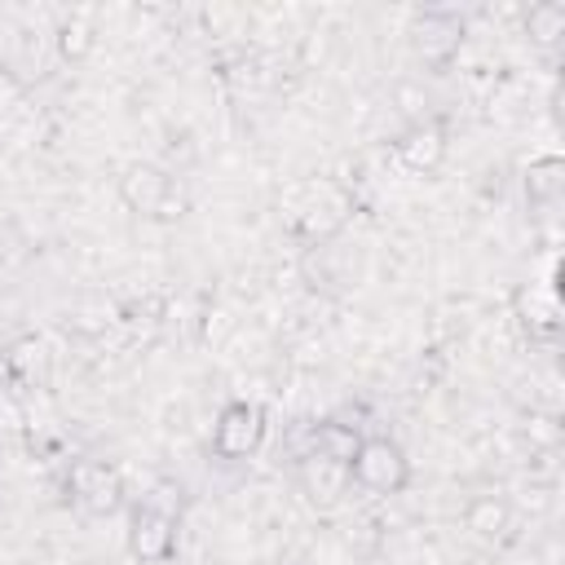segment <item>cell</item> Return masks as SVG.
I'll use <instances>...</instances> for the list:
<instances>
[{
  "instance_id": "6da1fadb",
  "label": "cell",
  "mask_w": 565,
  "mask_h": 565,
  "mask_svg": "<svg viewBox=\"0 0 565 565\" xmlns=\"http://www.w3.org/2000/svg\"><path fill=\"white\" fill-rule=\"evenodd\" d=\"M115 190H119V203L141 221H177V216H185V194H181L177 177L163 163H146V159L128 163L119 172Z\"/></svg>"
},
{
  "instance_id": "7a4b0ae2",
  "label": "cell",
  "mask_w": 565,
  "mask_h": 565,
  "mask_svg": "<svg viewBox=\"0 0 565 565\" xmlns=\"http://www.w3.org/2000/svg\"><path fill=\"white\" fill-rule=\"evenodd\" d=\"M353 490L366 494H402L411 486V459L393 437H362L358 455L349 459Z\"/></svg>"
},
{
  "instance_id": "3957f363",
  "label": "cell",
  "mask_w": 565,
  "mask_h": 565,
  "mask_svg": "<svg viewBox=\"0 0 565 565\" xmlns=\"http://www.w3.org/2000/svg\"><path fill=\"white\" fill-rule=\"evenodd\" d=\"M265 433H269L265 411L256 402H247V397H234V402L221 406L207 446H212V455L221 463H243V459H252L265 446Z\"/></svg>"
},
{
  "instance_id": "277c9868",
  "label": "cell",
  "mask_w": 565,
  "mask_h": 565,
  "mask_svg": "<svg viewBox=\"0 0 565 565\" xmlns=\"http://www.w3.org/2000/svg\"><path fill=\"white\" fill-rule=\"evenodd\" d=\"M66 499H71L79 512H88V516H110V512H119L124 499H128L124 472H119L110 459H97V455L75 459V463L66 468Z\"/></svg>"
},
{
  "instance_id": "5b68a950",
  "label": "cell",
  "mask_w": 565,
  "mask_h": 565,
  "mask_svg": "<svg viewBox=\"0 0 565 565\" xmlns=\"http://www.w3.org/2000/svg\"><path fill=\"white\" fill-rule=\"evenodd\" d=\"M411 49H415V57L424 62V66H450L455 57H459V49H463V40H468V22L455 13V9H419L415 18H411Z\"/></svg>"
},
{
  "instance_id": "8992f818",
  "label": "cell",
  "mask_w": 565,
  "mask_h": 565,
  "mask_svg": "<svg viewBox=\"0 0 565 565\" xmlns=\"http://www.w3.org/2000/svg\"><path fill=\"white\" fill-rule=\"evenodd\" d=\"M177 539H181V525L168 508L137 503L128 512V556L137 565H168L177 556Z\"/></svg>"
},
{
  "instance_id": "52a82bcc",
  "label": "cell",
  "mask_w": 565,
  "mask_h": 565,
  "mask_svg": "<svg viewBox=\"0 0 565 565\" xmlns=\"http://www.w3.org/2000/svg\"><path fill=\"white\" fill-rule=\"evenodd\" d=\"M291 468H296V486H300L305 503H313V508H340V503L353 494L349 463H340V459L305 455V459H296Z\"/></svg>"
},
{
  "instance_id": "ba28073f",
  "label": "cell",
  "mask_w": 565,
  "mask_h": 565,
  "mask_svg": "<svg viewBox=\"0 0 565 565\" xmlns=\"http://www.w3.org/2000/svg\"><path fill=\"white\" fill-rule=\"evenodd\" d=\"M446 146H450V141H446V128H441L437 119H415V124H406V128L397 132V141H393L402 168L415 172V177L437 172L441 159H446Z\"/></svg>"
},
{
  "instance_id": "9c48e42d",
  "label": "cell",
  "mask_w": 565,
  "mask_h": 565,
  "mask_svg": "<svg viewBox=\"0 0 565 565\" xmlns=\"http://www.w3.org/2000/svg\"><path fill=\"white\" fill-rule=\"evenodd\" d=\"M463 530L477 543H503L512 530V503L503 494H472L463 503Z\"/></svg>"
},
{
  "instance_id": "30bf717a",
  "label": "cell",
  "mask_w": 565,
  "mask_h": 565,
  "mask_svg": "<svg viewBox=\"0 0 565 565\" xmlns=\"http://www.w3.org/2000/svg\"><path fill=\"white\" fill-rule=\"evenodd\" d=\"M521 190L530 207H556L565 194V159L561 154H539L521 172Z\"/></svg>"
},
{
  "instance_id": "8fae6325",
  "label": "cell",
  "mask_w": 565,
  "mask_h": 565,
  "mask_svg": "<svg viewBox=\"0 0 565 565\" xmlns=\"http://www.w3.org/2000/svg\"><path fill=\"white\" fill-rule=\"evenodd\" d=\"M525 35L539 49H561L565 44V4L561 0H539L525 9Z\"/></svg>"
},
{
  "instance_id": "7c38bea8",
  "label": "cell",
  "mask_w": 565,
  "mask_h": 565,
  "mask_svg": "<svg viewBox=\"0 0 565 565\" xmlns=\"http://www.w3.org/2000/svg\"><path fill=\"white\" fill-rule=\"evenodd\" d=\"M57 53H62L66 62L88 57V53H93V26H88L84 18H66V22L57 26Z\"/></svg>"
}]
</instances>
